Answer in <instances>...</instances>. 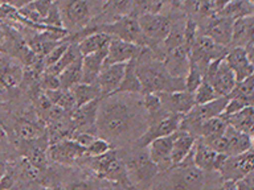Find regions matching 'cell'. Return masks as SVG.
I'll list each match as a JSON object with an SVG mask.
<instances>
[{
    "label": "cell",
    "mask_w": 254,
    "mask_h": 190,
    "mask_svg": "<svg viewBox=\"0 0 254 190\" xmlns=\"http://www.w3.org/2000/svg\"><path fill=\"white\" fill-rule=\"evenodd\" d=\"M139 27L146 40V47L156 53L159 47L167 39L172 25V17L164 13H150L138 17Z\"/></svg>",
    "instance_id": "8"
},
{
    "label": "cell",
    "mask_w": 254,
    "mask_h": 190,
    "mask_svg": "<svg viewBox=\"0 0 254 190\" xmlns=\"http://www.w3.org/2000/svg\"><path fill=\"white\" fill-rule=\"evenodd\" d=\"M5 170H7V165H5V162L3 160H0V178L3 177V174L5 173Z\"/></svg>",
    "instance_id": "47"
},
{
    "label": "cell",
    "mask_w": 254,
    "mask_h": 190,
    "mask_svg": "<svg viewBox=\"0 0 254 190\" xmlns=\"http://www.w3.org/2000/svg\"><path fill=\"white\" fill-rule=\"evenodd\" d=\"M66 190H99V186H95L89 181L73 182Z\"/></svg>",
    "instance_id": "43"
},
{
    "label": "cell",
    "mask_w": 254,
    "mask_h": 190,
    "mask_svg": "<svg viewBox=\"0 0 254 190\" xmlns=\"http://www.w3.org/2000/svg\"><path fill=\"white\" fill-rule=\"evenodd\" d=\"M196 136L188 132V131L179 128L175 134L174 144H172V153H171V158H172V165L176 166L184 160L186 157L190 156V153L193 149L194 142H196Z\"/></svg>",
    "instance_id": "22"
},
{
    "label": "cell",
    "mask_w": 254,
    "mask_h": 190,
    "mask_svg": "<svg viewBox=\"0 0 254 190\" xmlns=\"http://www.w3.org/2000/svg\"><path fill=\"white\" fill-rule=\"evenodd\" d=\"M224 59L228 63V66L230 67V70L233 71V74L236 75L237 82L249 78L254 74L253 62H252V58H250L249 53L245 48H230Z\"/></svg>",
    "instance_id": "17"
},
{
    "label": "cell",
    "mask_w": 254,
    "mask_h": 190,
    "mask_svg": "<svg viewBox=\"0 0 254 190\" xmlns=\"http://www.w3.org/2000/svg\"><path fill=\"white\" fill-rule=\"evenodd\" d=\"M117 93H125V94H142V85L136 75V69H135V59L127 62L126 71L123 75V79L119 85Z\"/></svg>",
    "instance_id": "31"
},
{
    "label": "cell",
    "mask_w": 254,
    "mask_h": 190,
    "mask_svg": "<svg viewBox=\"0 0 254 190\" xmlns=\"http://www.w3.org/2000/svg\"><path fill=\"white\" fill-rule=\"evenodd\" d=\"M150 190H151V189H150Z\"/></svg>",
    "instance_id": "52"
},
{
    "label": "cell",
    "mask_w": 254,
    "mask_h": 190,
    "mask_svg": "<svg viewBox=\"0 0 254 190\" xmlns=\"http://www.w3.org/2000/svg\"><path fill=\"white\" fill-rule=\"evenodd\" d=\"M228 126L244 134L254 136V107H248L244 110L230 115H224Z\"/></svg>",
    "instance_id": "28"
},
{
    "label": "cell",
    "mask_w": 254,
    "mask_h": 190,
    "mask_svg": "<svg viewBox=\"0 0 254 190\" xmlns=\"http://www.w3.org/2000/svg\"><path fill=\"white\" fill-rule=\"evenodd\" d=\"M71 93L74 95L77 107L93 102L95 99L102 98V94L97 83H78L71 89Z\"/></svg>",
    "instance_id": "32"
},
{
    "label": "cell",
    "mask_w": 254,
    "mask_h": 190,
    "mask_svg": "<svg viewBox=\"0 0 254 190\" xmlns=\"http://www.w3.org/2000/svg\"><path fill=\"white\" fill-rule=\"evenodd\" d=\"M232 0H213V7L216 13H218L220 11H222L224 8L230 3Z\"/></svg>",
    "instance_id": "45"
},
{
    "label": "cell",
    "mask_w": 254,
    "mask_h": 190,
    "mask_svg": "<svg viewBox=\"0 0 254 190\" xmlns=\"http://www.w3.org/2000/svg\"><path fill=\"white\" fill-rule=\"evenodd\" d=\"M142 48L132 43H127L119 39H111L107 47V55L105 65L111 63H127L135 59L140 53Z\"/></svg>",
    "instance_id": "20"
},
{
    "label": "cell",
    "mask_w": 254,
    "mask_h": 190,
    "mask_svg": "<svg viewBox=\"0 0 254 190\" xmlns=\"http://www.w3.org/2000/svg\"><path fill=\"white\" fill-rule=\"evenodd\" d=\"M234 20L225 17L220 13H214L209 19L205 20V24L201 27V35L209 37L218 45L230 48L232 36H233Z\"/></svg>",
    "instance_id": "14"
},
{
    "label": "cell",
    "mask_w": 254,
    "mask_h": 190,
    "mask_svg": "<svg viewBox=\"0 0 254 190\" xmlns=\"http://www.w3.org/2000/svg\"><path fill=\"white\" fill-rule=\"evenodd\" d=\"M110 41L111 37L109 35H106V33L94 32V33H90V35L85 36L83 39L79 40L77 45H78L79 53L83 57V55L91 54V53H95V51L106 49L109 47Z\"/></svg>",
    "instance_id": "29"
},
{
    "label": "cell",
    "mask_w": 254,
    "mask_h": 190,
    "mask_svg": "<svg viewBox=\"0 0 254 190\" xmlns=\"http://www.w3.org/2000/svg\"><path fill=\"white\" fill-rule=\"evenodd\" d=\"M226 103H228V96H220L212 102L204 103V104H194L192 110L188 114L184 115L180 128L188 130L190 127L200 122H204L206 119L221 116L225 112Z\"/></svg>",
    "instance_id": "13"
},
{
    "label": "cell",
    "mask_w": 254,
    "mask_h": 190,
    "mask_svg": "<svg viewBox=\"0 0 254 190\" xmlns=\"http://www.w3.org/2000/svg\"><path fill=\"white\" fill-rule=\"evenodd\" d=\"M193 98L194 104H204V103L212 102V100H214L216 98H220V96L216 94L212 85L209 82H206L205 79H202L200 86L193 93Z\"/></svg>",
    "instance_id": "39"
},
{
    "label": "cell",
    "mask_w": 254,
    "mask_h": 190,
    "mask_svg": "<svg viewBox=\"0 0 254 190\" xmlns=\"http://www.w3.org/2000/svg\"><path fill=\"white\" fill-rule=\"evenodd\" d=\"M15 135L20 142H29L43 138V128L36 123L23 119L15 126Z\"/></svg>",
    "instance_id": "36"
},
{
    "label": "cell",
    "mask_w": 254,
    "mask_h": 190,
    "mask_svg": "<svg viewBox=\"0 0 254 190\" xmlns=\"http://www.w3.org/2000/svg\"><path fill=\"white\" fill-rule=\"evenodd\" d=\"M127 63H111V65H103L102 70L99 73L95 83L98 85L102 98L107 95L114 94L118 90L119 85L122 82L123 75L126 71Z\"/></svg>",
    "instance_id": "18"
},
{
    "label": "cell",
    "mask_w": 254,
    "mask_h": 190,
    "mask_svg": "<svg viewBox=\"0 0 254 190\" xmlns=\"http://www.w3.org/2000/svg\"><path fill=\"white\" fill-rule=\"evenodd\" d=\"M163 108L170 114L186 115L194 106L193 93L182 90L174 93H159L158 94Z\"/></svg>",
    "instance_id": "19"
},
{
    "label": "cell",
    "mask_w": 254,
    "mask_h": 190,
    "mask_svg": "<svg viewBox=\"0 0 254 190\" xmlns=\"http://www.w3.org/2000/svg\"><path fill=\"white\" fill-rule=\"evenodd\" d=\"M254 170V150L249 149L241 154L228 156L225 164L222 165L218 174L221 176L222 181L233 180L238 181L249 176Z\"/></svg>",
    "instance_id": "12"
},
{
    "label": "cell",
    "mask_w": 254,
    "mask_h": 190,
    "mask_svg": "<svg viewBox=\"0 0 254 190\" xmlns=\"http://www.w3.org/2000/svg\"><path fill=\"white\" fill-rule=\"evenodd\" d=\"M164 0H132L131 15L135 19L150 13H160Z\"/></svg>",
    "instance_id": "38"
},
{
    "label": "cell",
    "mask_w": 254,
    "mask_h": 190,
    "mask_svg": "<svg viewBox=\"0 0 254 190\" xmlns=\"http://www.w3.org/2000/svg\"><path fill=\"white\" fill-rule=\"evenodd\" d=\"M86 154V148L79 145L73 139H63L59 142H51L48 145V160L61 165H73L78 162Z\"/></svg>",
    "instance_id": "10"
},
{
    "label": "cell",
    "mask_w": 254,
    "mask_h": 190,
    "mask_svg": "<svg viewBox=\"0 0 254 190\" xmlns=\"http://www.w3.org/2000/svg\"><path fill=\"white\" fill-rule=\"evenodd\" d=\"M69 43H70V41H69ZM81 57H82V55H81V53H79L77 43H70L66 50H65V53L63 54V57H61V58H60L59 61L53 65V66L48 67V69H45L44 71L48 73V74L57 75V77H59V75L61 74V73H63V71L65 70L69 65H71L74 61L81 58Z\"/></svg>",
    "instance_id": "35"
},
{
    "label": "cell",
    "mask_w": 254,
    "mask_h": 190,
    "mask_svg": "<svg viewBox=\"0 0 254 190\" xmlns=\"http://www.w3.org/2000/svg\"><path fill=\"white\" fill-rule=\"evenodd\" d=\"M94 128L95 135L111 145L139 139L147 128L143 94L117 93L101 99Z\"/></svg>",
    "instance_id": "1"
},
{
    "label": "cell",
    "mask_w": 254,
    "mask_h": 190,
    "mask_svg": "<svg viewBox=\"0 0 254 190\" xmlns=\"http://www.w3.org/2000/svg\"><path fill=\"white\" fill-rule=\"evenodd\" d=\"M1 98H3V93H1V90H0V100H1Z\"/></svg>",
    "instance_id": "50"
},
{
    "label": "cell",
    "mask_w": 254,
    "mask_h": 190,
    "mask_svg": "<svg viewBox=\"0 0 254 190\" xmlns=\"http://www.w3.org/2000/svg\"><path fill=\"white\" fill-rule=\"evenodd\" d=\"M79 161L86 165L98 180L111 184H131L126 165L123 161L122 150L111 148L99 157H82Z\"/></svg>",
    "instance_id": "3"
},
{
    "label": "cell",
    "mask_w": 254,
    "mask_h": 190,
    "mask_svg": "<svg viewBox=\"0 0 254 190\" xmlns=\"http://www.w3.org/2000/svg\"><path fill=\"white\" fill-rule=\"evenodd\" d=\"M190 49L186 44L174 48L172 50L167 51L163 57V65L166 70L174 78H186L190 70Z\"/></svg>",
    "instance_id": "16"
},
{
    "label": "cell",
    "mask_w": 254,
    "mask_h": 190,
    "mask_svg": "<svg viewBox=\"0 0 254 190\" xmlns=\"http://www.w3.org/2000/svg\"><path fill=\"white\" fill-rule=\"evenodd\" d=\"M234 47L245 48L248 51L254 49V15L234 20L230 48Z\"/></svg>",
    "instance_id": "21"
},
{
    "label": "cell",
    "mask_w": 254,
    "mask_h": 190,
    "mask_svg": "<svg viewBox=\"0 0 254 190\" xmlns=\"http://www.w3.org/2000/svg\"><path fill=\"white\" fill-rule=\"evenodd\" d=\"M217 152L206 145L202 139L197 138L192 149V158L194 165L200 168L202 172H214V164L217 158Z\"/></svg>",
    "instance_id": "26"
},
{
    "label": "cell",
    "mask_w": 254,
    "mask_h": 190,
    "mask_svg": "<svg viewBox=\"0 0 254 190\" xmlns=\"http://www.w3.org/2000/svg\"><path fill=\"white\" fill-rule=\"evenodd\" d=\"M99 190H139L132 184H111L106 182V186H99Z\"/></svg>",
    "instance_id": "42"
},
{
    "label": "cell",
    "mask_w": 254,
    "mask_h": 190,
    "mask_svg": "<svg viewBox=\"0 0 254 190\" xmlns=\"http://www.w3.org/2000/svg\"><path fill=\"white\" fill-rule=\"evenodd\" d=\"M91 27H94L95 32L106 33L111 39L123 40L140 48L146 47V40L140 31L138 19H135L132 16H122L110 23L98 24V25H91Z\"/></svg>",
    "instance_id": "7"
},
{
    "label": "cell",
    "mask_w": 254,
    "mask_h": 190,
    "mask_svg": "<svg viewBox=\"0 0 254 190\" xmlns=\"http://www.w3.org/2000/svg\"><path fill=\"white\" fill-rule=\"evenodd\" d=\"M229 96H241V98L249 99V100L254 102V74L249 78L236 83V86L229 94Z\"/></svg>",
    "instance_id": "40"
},
{
    "label": "cell",
    "mask_w": 254,
    "mask_h": 190,
    "mask_svg": "<svg viewBox=\"0 0 254 190\" xmlns=\"http://www.w3.org/2000/svg\"><path fill=\"white\" fill-rule=\"evenodd\" d=\"M39 190H59V189H55V188H41Z\"/></svg>",
    "instance_id": "48"
},
{
    "label": "cell",
    "mask_w": 254,
    "mask_h": 190,
    "mask_svg": "<svg viewBox=\"0 0 254 190\" xmlns=\"http://www.w3.org/2000/svg\"><path fill=\"white\" fill-rule=\"evenodd\" d=\"M204 79L212 85L218 96H229L237 83L236 75L230 70V67L228 66L224 58L216 59L209 63Z\"/></svg>",
    "instance_id": "9"
},
{
    "label": "cell",
    "mask_w": 254,
    "mask_h": 190,
    "mask_svg": "<svg viewBox=\"0 0 254 190\" xmlns=\"http://www.w3.org/2000/svg\"><path fill=\"white\" fill-rule=\"evenodd\" d=\"M183 8L187 17L194 20L196 23L201 20L205 21L216 13L212 0H184Z\"/></svg>",
    "instance_id": "27"
},
{
    "label": "cell",
    "mask_w": 254,
    "mask_h": 190,
    "mask_svg": "<svg viewBox=\"0 0 254 190\" xmlns=\"http://www.w3.org/2000/svg\"><path fill=\"white\" fill-rule=\"evenodd\" d=\"M220 15L229 17L232 20L244 19L254 15V3L249 0H232L222 11L218 12Z\"/></svg>",
    "instance_id": "33"
},
{
    "label": "cell",
    "mask_w": 254,
    "mask_h": 190,
    "mask_svg": "<svg viewBox=\"0 0 254 190\" xmlns=\"http://www.w3.org/2000/svg\"><path fill=\"white\" fill-rule=\"evenodd\" d=\"M24 78V70L20 62L12 59V62L9 63V66L5 69L3 74L0 75V86L8 87V89H13L17 87L19 85L23 83Z\"/></svg>",
    "instance_id": "37"
},
{
    "label": "cell",
    "mask_w": 254,
    "mask_h": 190,
    "mask_svg": "<svg viewBox=\"0 0 254 190\" xmlns=\"http://www.w3.org/2000/svg\"><path fill=\"white\" fill-rule=\"evenodd\" d=\"M252 149L254 150V136H252Z\"/></svg>",
    "instance_id": "49"
},
{
    "label": "cell",
    "mask_w": 254,
    "mask_h": 190,
    "mask_svg": "<svg viewBox=\"0 0 254 190\" xmlns=\"http://www.w3.org/2000/svg\"><path fill=\"white\" fill-rule=\"evenodd\" d=\"M32 1H35V0H5V3L15 9H21V8L27 7L28 4H31Z\"/></svg>",
    "instance_id": "44"
},
{
    "label": "cell",
    "mask_w": 254,
    "mask_h": 190,
    "mask_svg": "<svg viewBox=\"0 0 254 190\" xmlns=\"http://www.w3.org/2000/svg\"><path fill=\"white\" fill-rule=\"evenodd\" d=\"M249 1H252V3H254V0H249Z\"/></svg>",
    "instance_id": "51"
},
{
    "label": "cell",
    "mask_w": 254,
    "mask_h": 190,
    "mask_svg": "<svg viewBox=\"0 0 254 190\" xmlns=\"http://www.w3.org/2000/svg\"><path fill=\"white\" fill-rule=\"evenodd\" d=\"M107 48L82 57V83H95L105 65Z\"/></svg>",
    "instance_id": "24"
},
{
    "label": "cell",
    "mask_w": 254,
    "mask_h": 190,
    "mask_svg": "<svg viewBox=\"0 0 254 190\" xmlns=\"http://www.w3.org/2000/svg\"><path fill=\"white\" fill-rule=\"evenodd\" d=\"M226 128H228V123H226L224 115L221 116H216V118L206 119L204 122H200L194 126L190 127L188 132L196 136V138H216V136H221L225 134Z\"/></svg>",
    "instance_id": "23"
},
{
    "label": "cell",
    "mask_w": 254,
    "mask_h": 190,
    "mask_svg": "<svg viewBox=\"0 0 254 190\" xmlns=\"http://www.w3.org/2000/svg\"><path fill=\"white\" fill-rule=\"evenodd\" d=\"M135 69L142 85V94H159L186 90L184 78L171 77L163 65V61H160L148 48L140 49V53L135 58Z\"/></svg>",
    "instance_id": "2"
},
{
    "label": "cell",
    "mask_w": 254,
    "mask_h": 190,
    "mask_svg": "<svg viewBox=\"0 0 254 190\" xmlns=\"http://www.w3.org/2000/svg\"><path fill=\"white\" fill-rule=\"evenodd\" d=\"M47 98L51 100L55 106L60 107L61 110H64L67 114H71L73 111L77 108L75 106L74 95L71 93V90H64V89H57V90L44 91Z\"/></svg>",
    "instance_id": "34"
},
{
    "label": "cell",
    "mask_w": 254,
    "mask_h": 190,
    "mask_svg": "<svg viewBox=\"0 0 254 190\" xmlns=\"http://www.w3.org/2000/svg\"><path fill=\"white\" fill-rule=\"evenodd\" d=\"M113 148L110 142L105 140L102 138H97L94 139V142H91L90 145L86 146V157H99V156H103L105 153H107L109 150Z\"/></svg>",
    "instance_id": "41"
},
{
    "label": "cell",
    "mask_w": 254,
    "mask_h": 190,
    "mask_svg": "<svg viewBox=\"0 0 254 190\" xmlns=\"http://www.w3.org/2000/svg\"><path fill=\"white\" fill-rule=\"evenodd\" d=\"M224 136L226 142V156H236L252 149V136L234 130L233 127L228 126Z\"/></svg>",
    "instance_id": "25"
},
{
    "label": "cell",
    "mask_w": 254,
    "mask_h": 190,
    "mask_svg": "<svg viewBox=\"0 0 254 190\" xmlns=\"http://www.w3.org/2000/svg\"><path fill=\"white\" fill-rule=\"evenodd\" d=\"M220 190H238L237 182L233 181V180H225V181H222L221 189Z\"/></svg>",
    "instance_id": "46"
},
{
    "label": "cell",
    "mask_w": 254,
    "mask_h": 190,
    "mask_svg": "<svg viewBox=\"0 0 254 190\" xmlns=\"http://www.w3.org/2000/svg\"><path fill=\"white\" fill-rule=\"evenodd\" d=\"M175 134L166 136V138L156 139V140L151 142L146 146L148 156L155 162V165L158 166L159 173L160 174L166 173V172H168L174 166L172 165L171 153H172V144H174Z\"/></svg>",
    "instance_id": "15"
},
{
    "label": "cell",
    "mask_w": 254,
    "mask_h": 190,
    "mask_svg": "<svg viewBox=\"0 0 254 190\" xmlns=\"http://www.w3.org/2000/svg\"><path fill=\"white\" fill-rule=\"evenodd\" d=\"M60 89L71 90L75 85L82 83V57L69 65L65 70L59 75Z\"/></svg>",
    "instance_id": "30"
},
{
    "label": "cell",
    "mask_w": 254,
    "mask_h": 190,
    "mask_svg": "<svg viewBox=\"0 0 254 190\" xmlns=\"http://www.w3.org/2000/svg\"><path fill=\"white\" fill-rule=\"evenodd\" d=\"M166 173H168V177L163 190H202L205 185V172L194 165L192 152Z\"/></svg>",
    "instance_id": "5"
},
{
    "label": "cell",
    "mask_w": 254,
    "mask_h": 190,
    "mask_svg": "<svg viewBox=\"0 0 254 190\" xmlns=\"http://www.w3.org/2000/svg\"><path fill=\"white\" fill-rule=\"evenodd\" d=\"M122 156L131 184L139 190H150V185L160 173L148 156L147 148H139L127 154L122 152Z\"/></svg>",
    "instance_id": "4"
},
{
    "label": "cell",
    "mask_w": 254,
    "mask_h": 190,
    "mask_svg": "<svg viewBox=\"0 0 254 190\" xmlns=\"http://www.w3.org/2000/svg\"><path fill=\"white\" fill-rule=\"evenodd\" d=\"M57 5L69 36L89 27L94 19L90 0H57Z\"/></svg>",
    "instance_id": "6"
},
{
    "label": "cell",
    "mask_w": 254,
    "mask_h": 190,
    "mask_svg": "<svg viewBox=\"0 0 254 190\" xmlns=\"http://www.w3.org/2000/svg\"><path fill=\"white\" fill-rule=\"evenodd\" d=\"M183 118H184V115L171 114L166 118L158 120V122L148 124L146 131L139 136L138 142H136L139 148H146L151 142H154L156 139L174 135L182 126Z\"/></svg>",
    "instance_id": "11"
}]
</instances>
